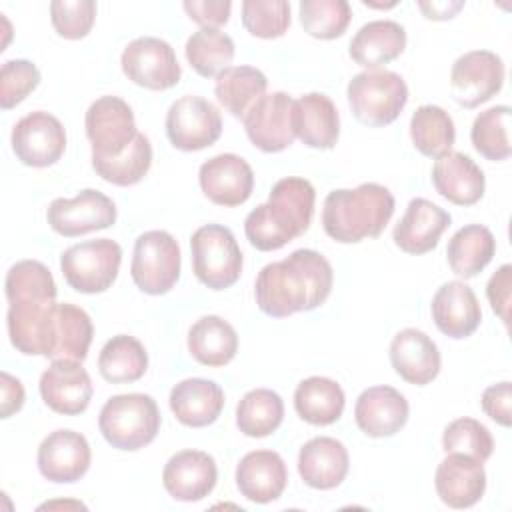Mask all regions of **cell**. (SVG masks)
I'll use <instances>...</instances> for the list:
<instances>
[{
	"instance_id": "ffe728a7",
	"label": "cell",
	"mask_w": 512,
	"mask_h": 512,
	"mask_svg": "<svg viewBox=\"0 0 512 512\" xmlns=\"http://www.w3.org/2000/svg\"><path fill=\"white\" fill-rule=\"evenodd\" d=\"M218 480L214 458L202 450H180L166 462L162 484L178 502H198L206 498Z\"/></svg>"
},
{
	"instance_id": "603a6c76",
	"label": "cell",
	"mask_w": 512,
	"mask_h": 512,
	"mask_svg": "<svg viewBox=\"0 0 512 512\" xmlns=\"http://www.w3.org/2000/svg\"><path fill=\"white\" fill-rule=\"evenodd\" d=\"M450 214L426 198H412L404 216L394 226V244L406 254H426L438 246L440 236L450 226Z\"/></svg>"
},
{
	"instance_id": "4fadbf2b",
	"label": "cell",
	"mask_w": 512,
	"mask_h": 512,
	"mask_svg": "<svg viewBox=\"0 0 512 512\" xmlns=\"http://www.w3.org/2000/svg\"><path fill=\"white\" fill-rule=\"evenodd\" d=\"M504 62L496 52L470 50L456 58L450 70L452 98L462 108H476L500 92Z\"/></svg>"
},
{
	"instance_id": "c3c4849f",
	"label": "cell",
	"mask_w": 512,
	"mask_h": 512,
	"mask_svg": "<svg viewBox=\"0 0 512 512\" xmlns=\"http://www.w3.org/2000/svg\"><path fill=\"white\" fill-rule=\"evenodd\" d=\"M40 84V70L30 60H6L0 68V106L4 110L20 104Z\"/></svg>"
},
{
	"instance_id": "f546056e",
	"label": "cell",
	"mask_w": 512,
	"mask_h": 512,
	"mask_svg": "<svg viewBox=\"0 0 512 512\" xmlns=\"http://www.w3.org/2000/svg\"><path fill=\"white\" fill-rule=\"evenodd\" d=\"M168 402L178 422L190 428H202L220 416L224 392L214 380L186 378L170 390Z\"/></svg>"
},
{
	"instance_id": "7dc6e473",
	"label": "cell",
	"mask_w": 512,
	"mask_h": 512,
	"mask_svg": "<svg viewBox=\"0 0 512 512\" xmlns=\"http://www.w3.org/2000/svg\"><path fill=\"white\" fill-rule=\"evenodd\" d=\"M96 2L92 0H54L50 20L58 36L68 40L84 38L94 24Z\"/></svg>"
},
{
	"instance_id": "7c38bea8",
	"label": "cell",
	"mask_w": 512,
	"mask_h": 512,
	"mask_svg": "<svg viewBox=\"0 0 512 512\" xmlns=\"http://www.w3.org/2000/svg\"><path fill=\"white\" fill-rule=\"evenodd\" d=\"M120 64L128 80L148 90H168L182 76L174 48L156 36L132 40L124 48Z\"/></svg>"
},
{
	"instance_id": "9c48e42d",
	"label": "cell",
	"mask_w": 512,
	"mask_h": 512,
	"mask_svg": "<svg viewBox=\"0 0 512 512\" xmlns=\"http://www.w3.org/2000/svg\"><path fill=\"white\" fill-rule=\"evenodd\" d=\"M12 346L26 356L54 358L58 302L22 300L12 302L6 316Z\"/></svg>"
},
{
	"instance_id": "60d3db41",
	"label": "cell",
	"mask_w": 512,
	"mask_h": 512,
	"mask_svg": "<svg viewBox=\"0 0 512 512\" xmlns=\"http://www.w3.org/2000/svg\"><path fill=\"white\" fill-rule=\"evenodd\" d=\"M510 106L500 104L480 112L470 130L474 150L492 162H502L510 156Z\"/></svg>"
},
{
	"instance_id": "ab89813d",
	"label": "cell",
	"mask_w": 512,
	"mask_h": 512,
	"mask_svg": "<svg viewBox=\"0 0 512 512\" xmlns=\"http://www.w3.org/2000/svg\"><path fill=\"white\" fill-rule=\"evenodd\" d=\"M152 166V146L148 136L142 132L136 134L134 142L118 156L98 158L92 156V168L96 174L116 186H132L138 184Z\"/></svg>"
},
{
	"instance_id": "8992f818",
	"label": "cell",
	"mask_w": 512,
	"mask_h": 512,
	"mask_svg": "<svg viewBox=\"0 0 512 512\" xmlns=\"http://www.w3.org/2000/svg\"><path fill=\"white\" fill-rule=\"evenodd\" d=\"M192 270L210 290H226L242 272V250L230 228L204 224L190 238Z\"/></svg>"
},
{
	"instance_id": "bcb514c9",
	"label": "cell",
	"mask_w": 512,
	"mask_h": 512,
	"mask_svg": "<svg viewBox=\"0 0 512 512\" xmlns=\"http://www.w3.org/2000/svg\"><path fill=\"white\" fill-rule=\"evenodd\" d=\"M242 24L256 38H280L290 26V2L286 0H244Z\"/></svg>"
},
{
	"instance_id": "e575fe53",
	"label": "cell",
	"mask_w": 512,
	"mask_h": 512,
	"mask_svg": "<svg viewBox=\"0 0 512 512\" xmlns=\"http://www.w3.org/2000/svg\"><path fill=\"white\" fill-rule=\"evenodd\" d=\"M268 78L254 66H230L216 76L214 94L218 102L234 116L244 118L256 100L266 94Z\"/></svg>"
},
{
	"instance_id": "1f68e13d",
	"label": "cell",
	"mask_w": 512,
	"mask_h": 512,
	"mask_svg": "<svg viewBox=\"0 0 512 512\" xmlns=\"http://www.w3.org/2000/svg\"><path fill=\"white\" fill-rule=\"evenodd\" d=\"M188 352L204 366H226L238 352V334L224 318L202 316L188 330Z\"/></svg>"
},
{
	"instance_id": "5b68a950",
	"label": "cell",
	"mask_w": 512,
	"mask_h": 512,
	"mask_svg": "<svg viewBox=\"0 0 512 512\" xmlns=\"http://www.w3.org/2000/svg\"><path fill=\"white\" fill-rule=\"evenodd\" d=\"M346 96L358 122L366 126H386L404 110L408 86L400 74L376 68L352 76Z\"/></svg>"
},
{
	"instance_id": "2e32d148",
	"label": "cell",
	"mask_w": 512,
	"mask_h": 512,
	"mask_svg": "<svg viewBox=\"0 0 512 512\" xmlns=\"http://www.w3.org/2000/svg\"><path fill=\"white\" fill-rule=\"evenodd\" d=\"M294 98L286 92L264 94L252 104L244 114V130L250 142L262 152H282L286 150L296 134L292 126Z\"/></svg>"
},
{
	"instance_id": "ee69618b",
	"label": "cell",
	"mask_w": 512,
	"mask_h": 512,
	"mask_svg": "<svg viewBox=\"0 0 512 512\" xmlns=\"http://www.w3.org/2000/svg\"><path fill=\"white\" fill-rule=\"evenodd\" d=\"M352 20V8L346 0H302L300 24L304 32L320 40L342 36Z\"/></svg>"
},
{
	"instance_id": "277c9868",
	"label": "cell",
	"mask_w": 512,
	"mask_h": 512,
	"mask_svg": "<svg viewBox=\"0 0 512 512\" xmlns=\"http://www.w3.org/2000/svg\"><path fill=\"white\" fill-rule=\"evenodd\" d=\"M160 410L150 394H116L108 398L98 416L104 440L116 450H140L148 446L160 430Z\"/></svg>"
},
{
	"instance_id": "30bf717a",
	"label": "cell",
	"mask_w": 512,
	"mask_h": 512,
	"mask_svg": "<svg viewBox=\"0 0 512 512\" xmlns=\"http://www.w3.org/2000/svg\"><path fill=\"white\" fill-rule=\"evenodd\" d=\"M222 134V116L218 108L186 94L174 100L166 112V136L170 144L184 152H196L212 146Z\"/></svg>"
},
{
	"instance_id": "d6986e66",
	"label": "cell",
	"mask_w": 512,
	"mask_h": 512,
	"mask_svg": "<svg viewBox=\"0 0 512 512\" xmlns=\"http://www.w3.org/2000/svg\"><path fill=\"white\" fill-rule=\"evenodd\" d=\"M198 182L204 196L218 206H240L254 190V172L238 154H218L200 166Z\"/></svg>"
},
{
	"instance_id": "d4e9b609",
	"label": "cell",
	"mask_w": 512,
	"mask_h": 512,
	"mask_svg": "<svg viewBox=\"0 0 512 512\" xmlns=\"http://www.w3.org/2000/svg\"><path fill=\"white\" fill-rule=\"evenodd\" d=\"M440 362L436 342L418 328H404L390 342V364L408 384H430L440 372Z\"/></svg>"
},
{
	"instance_id": "7402d4cb",
	"label": "cell",
	"mask_w": 512,
	"mask_h": 512,
	"mask_svg": "<svg viewBox=\"0 0 512 512\" xmlns=\"http://www.w3.org/2000/svg\"><path fill=\"white\" fill-rule=\"evenodd\" d=\"M484 462L448 452V456L438 464L434 474V486L440 500L456 510L474 506L486 490Z\"/></svg>"
},
{
	"instance_id": "f6af8a7d",
	"label": "cell",
	"mask_w": 512,
	"mask_h": 512,
	"mask_svg": "<svg viewBox=\"0 0 512 512\" xmlns=\"http://www.w3.org/2000/svg\"><path fill=\"white\" fill-rule=\"evenodd\" d=\"M442 448L444 452H458L480 462H486L492 456L494 440L490 430L474 420V418H456L452 420L442 434Z\"/></svg>"
},
{
	"instance_id": "4316f807",
	"label": "cell",
	"mask_w": 512,
	"mask_h": 512,
	"mask_svg": "<svg viewBox=\"0 0 512 512\" xmlns=\"http://www.w3.org/2000/svg\"><path fill=\"white\" fill-rule=\"evenodd\" d=\"M348 468L350 458L346 446L330 436H316L298 452V474L306 486L316 490H332L340 486Z\"/></svg>"
},
{
	"instance_id": "ac0fdd59",
	"label": "cell",
	"mask_w": 512,
	"mask_h": 512,
	"mask_svg": "<svg viewBox=\"0 0 512 512\" xmlns=\"http://www.w3.org/2000/svg\"><path fill=\"white\" fill-rule=\"evenodd\" d=\"M38 470L56 484H72L80 480L92 460L88 440L74 430L60 428L50 432L38 446Z\"/></svg>"
},
{
	"instance_id": "4dcf8cb0",
	"label": "cell",
	"mask_w": 512,
	"mask_h": 512,
	"mask_svg": "<svg viewBox=\"0 0 512 512\" xmlns=\"http://www.w3.org/2000/svg\"><path fill=\"white\" fill-rule=\"evenodd\" d=\"M406 48V30L394 20H372L358 28L350 40V58L368 68L376 70L382 64L398 58Z\"/></svg>"
},
{
	"instance_id": "8d00e7d4",
	"label": "cell",
	"mask_w": 512,
	"mask_h": 512,
	"mask_svg": "<svg viewBox=\"0 0 512 512\" xmlns=\"http://www.w3.org/2000/svg\"><path fill=\"white\" fill-rule=\"evenodd\" d=\"M410 138L420 154L428 158H440L452 152L456 140L454 120L444 108L436 104H424L416 108L410 118Z\"/></svg>"
},
{
	"instance_id": "f35d334b",
	"label": "cell",
	"mask_w": 512,
	"mask_h": 512,
	"mask_svg": "<svg viewBox=\"0 0 512 512\" xmlns=\"http://www.w3.org/2000/svg\"><path fill=\"white\" fill-rule=\"evenodd\" d=\"M186 60L204 78L218 76L234 60V40L218 28H200L186 40Z\"/></svg>"
},
{
	"instance_id": "db71d44e",
	"label": "cell",
	"mask_w": 512,
	"mask_h": 512,
	"mask_svg": "<svg viewBox=\"0 0 512 512\" xmlns=\"http://www.w3.org/2000/svg\"><path fill=\"white\" fill-rule=\"evenodd\" d=\"M420 10L428 20H448L464 6V2H420Z\"/></svg>"
},
{
	"instance_id": "6da1fadb",
	"label": "cell",
	"mask_w": 512,
	"mask_h": 512,
	"mask_svg": "<svg viewBox=\"0 0 512 512\" xmlns=\"http://www.w3.org/2000/svg\"><path fill=\"white\" fill-rule=\"evenodd\" d=\"M332 284L334 272L330 262L316 250L300 248L258 272L254 298L266 316L286 318L324 304Z\"/></svg>"
},
{
	"instance_id": "f907efd6",
	"label": "cell",
	"mask_w": 512,
	"mask_h": 512,
	"mask_svg": "<svg viewBox=\"0 0 512 512\" xmlns=\"http://www.w3.org/2000/svg\"><path fill=\"white\" fill-rule=\"evenodd\" d=\"M182 6L190 20L202 28H216L226 24L232 10L230 0H186Z\"/></svg>"
},
{
	"instance_id": "484cf974",
	"label": "cell",
	"mask_w": 512,
	"mask_h": 512,
	"mask_svg": "<svg viewBox=\"0 0 512 512\" xmlns=\"http://www.w3.org/2000/svg\"><path fill=\"white\" fill-rule=\"evenodd\" d=\"M286 484V464L274 450H252L236 466V486L250 502H274L282 496Z\"/></svg>"
},
{
	"instance_id": "f1b7e54d",
	"label": "cell",
	"mask_w": 512,
	"mask_h": 512,
	"mask_svg": "<svg viewBox=\"0 0 512 512\" xmlns=\"http://www.w3.org/2000/svg\"><path fill=\"white\" fill-rule=\"evenodd\" d=\"M292 126L296 138L310 148L330 150L340 136V118L330 96L310 92L294 100Z\"/></svg>"
},
{
	"instance_id": "5bb4252c",
	"label": "cell",
	"mask_w": 512,
	"mask_h": 512,
	"mask_svg": "<svg viewBox=\"0 0 512 512\" xmlns=\"http://www.w3.org/2000/svg\"><path fill=\"white\" fill-rule=\"evenodd\" d=\"M46 220L50 228L66 238L82 236L94 230L110 228L116 222V204L104 192L86 188L74 198H56L50 202Z\"/></svg>"
},
{
	"instance_id": "cb8c5ba5",
	"label": "cell",
	"mask_w": 512,
	"mask_h": 512,
	"mask_svg": "<svg viewBox=\"0 0 512 512\" xmlns=\"http://www.w3.org/2000/svg\"><path fill=\"white\" fill-rule=\"evenodd\" d=\"M410 406L392 386L366 388L354 406L356 426L370 438L394 436L408 422Z\"/></svg>"
},
{
	"instance_id": "7a4b0ae2",
	"label": "cell",
	"mask_w": 512,
	"mask_h": 512,
	"mask_svg": "<svg viewBox=\"0 0 512 512\" xmlns=\"http://www.w3.org/2000/svg\"><path fill=\"white\" fill-rule=\"evenodd\" d=\"M316 190L306 178L278 180L268 202L256 206L244 220L248 242L262 252L280 250L310 228Z\"/></svg>"
},
{
	"instance_id": "d590c367",
	"label": "cell",
	"mask_w": 512,
	"mask_h": 512,
	"mask_svg": "<svg viewBox=\"0 0 512 512\" xmlns=\"http://www.w3.org/2000/svg\"><path fill=\"white\" fill-rule=\"evenodd\" d=\"M148 354L142 342L128 334L112 336L100 350L98 370L106 382H136L146 374Z\"/></svg>"
},
{
	"instance_id": "681fc988",
	"label": "cell",
	"mask_w": 512,
	"mask_h": 512,
	"mask_svg": "<svg viewBox=\"0 0 512 512\" xmlns=\"http://www.w3.org/2000/svg\"><path fill=\"white\" fill-rule=\"evenodd\" d=\"M482 410L500 426L512 424V384L508 380L488 386L482 392Z\"/></svg>"
},
{
	"instance_id": "d6a6232c",
	"label": "cell",
	"mask_w": 512,
	"mask_h": 512,
	"mask_svg": "<svg viewBox=\"0 0 512 512\" xmlns=\"http://www.w3.org/2000/svg\"><path fill=\"white\" fill-rule=\"evenodd\" d=\"M346 396L342 386L326 376L304 378L294 390L296 414L314 426L334 424L344 412Z\"/></svg>"
},
{
	"instance_id": "f5cc1de1",
	"label": "cell",
	"mask_w": 512,
	"mask_h": 512,
	"mask_svg": "<svg viewBox=\"0 0 512 512\" xmlns=\"http://www.w3.org/2000/svg\"><path fill=\"white\" fill-rule=\"evenodd\" d=\"M2 380V418H10L14 412H18L24 404V386L18 378L10 376L8 372L0 374Z\"/></svg>"
},
{
	"instance_id": "9a60e30c",
	"label": "cell",
	"mask_w": 512,
	"mask_h": 512,
	"mask_svg": "<svg viewBox=\"0 0 512 512\" xmlns=\"http://www.w3.org/2000/svg\"><path fill=\"white\" fill-rule=\"evenodd\" d=\"M10 142L22 164L46 168L62 158L66 150V130L56 116L36 110L14 124Z\"/></svg>"
},
{
	"instance_id": "8fae6325",
	"label": "cell",
	"mask_w": 512,
	"mask_h": 512,
	"mask_svg": "<svg viewBox=\"0 0 512 512\" xmlns=\"http://www.w3.org/2000/svg\"><path fill=\"white\" fill-rule=\"evenodd\" d=\"M92 156L112 158L122 154L136 138L132 108L118 96H100L90 104L84 118Z\"/></svg>"
},
{
	"instance_id": "52a82bcc",
	"label": "cell",
	"mask_w": 512,
	"mask_h": 512,
	"mask_svg": "<svg viewBox=\"0 0 512 512\" xmlns=\"http://www.w3.org/2000/svg\"><path fill=\"white\" fill-rule=\"evenodd\" d=\"M120 262V244L110 238H96L66 248L60 256V270L76 292L100 294L114 284Z\"/></svg>"
},
{
	"instance_id": "83f0119b",
	"label": "cell",
	"mask_w": 512,
	"mask_h": 512,
	"mask_svg": "<svg viewBox=\"0 0 512 512\" xmlns=\"http://www.w3.org/2000/svg\"><path fill=\"white\" fill-rule=\"evenodd\" d=\"M436 192L456 206H472L484 196L486 178L480 166L464 152H448L432 166Z\"/></svg>"
},
{
	"instance_id": "74e56055",
	"label": "cell",
	"mask_w": 512,
	"mask_h": 512,
	"mask_svg": "<svg viewBox=\"0 0 512 512\" xmlns=\"http://www.w3.org/2000/svg\"><path fill=\"white\" fill-rule=\"evenodd\" d=\"M284 418L280 394L268 388H254L236 406V426L250 438H264L278 430Z\"/></svg>"
},
{
	"instance_id": "b9f144b4",
	"label": "cell",
	"mask_w": 512,
	"mask_h": 512,
	"mask_svg": "<svg viewBox=\"0 0 512 512\" xmlns=\"http://www.w3.org/2000/svg\"><path fill=\"white\" fill-rule=\"evenodd\" d=\"M94 326L90 316L74 304H58V326H56V350L54 358L84 360L92 342Z\"/></svg>"
},
{
	"instance_id": "7bdbcfd3",
	"label": "cell",
	"mask_w": 512,
	"mask_h": 512,
	"mask_svg": "<svg viewBox=\"0 0 512 512\" xmlns=\"http://www.w3.org/2000/svg\"><path fill=\"white\" fill-rule=\"evenodd\" d=\"M8 302L22 300H56V282L50 270L38 260H20L6 272Z\"/></svg>"
},
{
	"instance_id": "44dd1931",
	"label": "cell",
	"mask_w": 512,
	"mask_h": 512,
	"mask_svg": "<svg viewBox=\"0 0 512 512\" xmlns=\"http://www.w3.org/2000/svg\"><path fill=\"white\" fill-rule=\"evenodd\" d=\"M430 312L436 328L454 340L468 338L482 322V308L474 290L460 280L446 282L436 290Z\"/></svg>"
},
{
	"instance_id": "e0dca14e",
	"label": "cell",
	"mask_w": 512,
	"mask_h": 512,
	"mask_svg": "<svg viewBox=\"0 0 512 512\" xmlns=\"http://www.w3.org/2000/svg\"><path fill=\"white\" fill-rule=\"evenodd\" d=\"M40 396L44 404L66 416L84 412L92 400V380L80 360L58 358L40 376Z\"/></svg>"
},
{
	"instance_id": "836d02e7",
	"label": "cell",
	"mask_w": 512,
	"mask_h": 512,
	"mask_svg": "<svg viewBox=\"0 0 512 512\" xmlns=\"http://www.w3.org/2000/svg\"><path fill=\"white\" fill-rule=\"evenodd\" d=\"M494 234L482 224H468L448 240L446 258L450 270L460 278L478 276L494 258Z\"/></svg>"
},
{
	"instance_id": "ba28073f",
	"label": "cell",
	"mask_w": 512,
	"mask_h": 512,
	"mask_svg": "<svg viewBox=\"0 0 512 512\" xmlns=\"http://www.w3.org/2000/svg\"><path fill=\"white\" fill-rule=\"evenodd\" d=\"M134 284L150 296L166 294L180 278V246L166 230H148L134 242L130 264Z\"/></svg>"
},
{
	"instance_id": "3957f363",
	"label": "cell",
	"mask_w": 512,
	"mask_h": 512,
	"mask_svg": "<svg viewBox=\"0 0 512 512\" xmlns=\"http://www.w3.org/2000/svg\"><path fill=\"white\" fill-rule=\"evenodd\" d=\"M394 214L392 192L376 182L332 190L322 208L324 232L340 244H356L382 234Z\"/></svg>"
},
{
	"instance_id": "816d5d0a",
	"label": "cell",
	"mask_w": 512,
	"mask_h": 512,
	"mask_svg": "<svg viewBox=\"0 0 512 512\" xmlns=\"http://www.w3.org/2000/svg\"><path fill=\"white\" fill-rule=\"evenodd\" d=\"M510 286H512V266L510 264H502L492 274V278L488 280V286H486V296L490 300V306L506 326H508V320H510V316H508Z\"/></svg>"
}]
</instances>
